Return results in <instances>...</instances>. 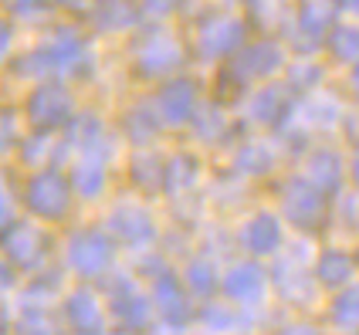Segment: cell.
Returning a JSON list of instances; mask_svg holds the SVG:
<instances>
[{
	"mask_svg": "<svg viewBox=\"0 0 359 335\" xmlns=\"http://www.w3.org/2000/svg\"><path fill=\"white\" fill-rule=\"evenodd\" d=\"M92 44L85 41L79 27H58L51 38H44L38 48H31L24 58L14 61V75L31 81L44 78H85L92 71Z\"/></svg>",
	"mask_w": 359,
	"mask_h": 335,
	"instance_id": "obj_1",
	"label": "cell"
},
{
	"mask_svg": "<svg viewBox=\"0 0 359 335\" xmlns=\"http://www.w3.org/2000/svg\"><path fill=\"white\" fill-rule=\"evenodd\" d=\"M75 186H72V173H61L58 166H38L31 179L24 183V210L31 217L44 220V224H58L72 214L75 203Z\"/></svg>",
	"mask_w": 359,
	"mask_h": 335,
	"instance_id": "obj_2",
	"label": "cell"
},
{
	"mask_svg": "<svg viewBox=\"0 0 359 335\" xmlns=\"http://www.w3.org/2000/svg\"><path fill=\"white\" fill-rule=\"evenodd\" d=\"M329 193L316 186L312 179L299 173V177H288L278 190V203H281V217L288 220L295 231L302 234H319L329 220Z\"/></svg>",
	"mask_w": 359,
	"mask_h": 335,
	"instance_id": "obj_3",
	"label": "cell"
},
{
	"mask_svg": "<svg viewBox=\"0 0 359 335\" xmlns=\"http://www.w3.org/2000/svg\"><path fill=\"white\" fill-rule=\"evenodd\" d=\"M24 116L34 132H61L75 122V95L58 78H44L24 102Z\"/></svg>",
	"mask_w": 359,
	"mask_h": 335,
	"instance_id": "obj_4",
	"label": "cell"
},
{
	"mask_svg": "<svg viewBox=\"0 0 359 335\" xmlns=\"http://www.w3.org/2000/svg\"><path fill=\"white\" fill-rule=\"evenodd\" d=\"M116 237L102 227H81L65 244V264L75 278H105L116 264Z\"/></svg>",
	"mask_w": 359,
	"mask_h": 335,
	"instance_id": "obj_5",
	"label": "cell"
},
{
	"mask_svg": "<svg viewBox=\"0 0 359 335\" xmlns=\"http://www.w3.org/2000/svg\"><path fill=\"white\" fill-rule=\"evenodd\" d=\"M183 44L177 34H170L166 27H149L146 34H140L136 51H133V71L146 81H163L170 75H177L183 64Z\"/></svg>",
	"mask_w": 359,
	"mask_h": 335,
	"instance_id": "obj_6",
	"label": "cell"
},
{
	"mask_svg": "<svg viewBox=\"0 0 359 335\" xmlns=\"http://www.w3.org/2000/svg\"><path fill=\"white\" fill-rule=\"evenodd\" d=\"M105 308L119 322V329H133V332L146 329L153 312H156L153 308V295H146L136 285V278L122 275V271H109L105 275Z\"/></svg>",
	"mask_w": 359,
	"mask_h": 335,
	"instance_id": "obj_7",
	"label": "cell"
},
{
	"mask_svg": "<svg viewBox=\"0 0 359 335\" xmlns=\"http://www.w3.org/2000/svg\"><path fill=\"white\" fill-rule=\"evenodd\" d=\"M285 48L278 41H251L244 44L238 55H231L224 75L238 78V88H248L255 81H271L285 68Z\"/></svg>",
	"mask_w": 359,
	"mask_h": 335,
	"instance_id": "obj_8",
	"label": "cell"
},
{
	"mask_svg": "<svg viewBox=\"0 0 359 335\" xmlns=\"http://www.w3.org/2000/svg\"><path fill=\"white\" fill-rule=\"evenodd\" d=\"M244 44H248V24L238 14H210L197 27V55L203 61L231 58Z\"/></svg>",
	"mask_w": 359,
	"mask_h": 335,
	"instance_id": "obj_9",
	"label": "cell"
},
{
	"mask_svg": "<svg viewBox=\"0 0 359 335\" xmlns=\"http://www.w3.org/2000/svg\"><path fill=\"white\" fill-rule=\"evenodd\" d=\"M149 295H153V308H156V315L163 318V325H170V329H187L197 312H194V292L187 288V281L177 275V271H156L153 275V288H149Z\"/></svg>",
	"mask_w": 359,
	"mask_h": 335,
	"instance_id": "obj_10",
	"label": "cell"
},
{
	"mask_svg": "<svg viewBox=\"0 0 359 335\" xmlns=\"http://www.w3.org/2000/svg\"><path fill=\"white\" fill-rule=\"evenodd\" d=\"M156 109H160L163 122L170 129H180V125H190L194 116L200 112V85L187 75H170L163 78V85L156 88Z\"/></svg>",
	"mask_w": 359,
	"mask_h": 335,
	"instance_id": "obj_11",
	"label": "cell"
},
{
	"mask_svg": "<svg viewBox=\"0 0 359 335\" xmlns=\"http://www.w3.org/2000/svg\"><path fill=\"white\" fill-rule=\"evenodd\" d=\"M295 112H299V99L292 81H264L248 102V118L264 129H278Z\"/></svg>",
	"mask_w": 359,
	"mask_h": 335,
	"instance_id": "obj_12",
	"label": "cell"
},
{
	"mask_svg": "<svg viewBox=\"0 0 359 335\" xmlns=\"http://www.w3.org/2000/svg\"><path fill=\"white\" fill-rule=\"evenodd\" d=\"M4 254L18 271H38L48 254V237L31 220H14L4 227Z\"/></svg>",
	"mask_w": 359,
	"mask_h": 335,
	"instance_id": "obj_13",
	"label": "cell"
},
{
	"mask_svg": "<svg viewBox=\"0 0 359 335\" xmlns=\"http://www.w3.org/2000/svg\"><path fill=\"white\" fill-rule=\"evenodd\" d=\"M238 244L251 257H275L285 247V224L271 210H258L238 227Z\"/></svg>",
	"mask_w": 359,
	"mask_h": 335,
	"instance_id": "obj_14",
	"label": "cell"
},
{
	"mask_svg": "<svg viewBox=\"0 0 359 335\" xmlns=\"http://www.w3.org/2000/svg\"><path fill=\"white\" fill-rule=\"evenodd\" d=\"M220 292L227 301H234V305H258L264 292H268V271L258 264V257H251V261H238V264H231L227 271H224V281H220Z\"/></svg>",
	"mask_w": 359,
	"mask_h": 335,
	"instance_id": "obj_15",
	"label": "cell"
},
{
	"mask_svg": "<svg viewBox=\"0 0 359 335\" xmlns=\"http://www.w3.org/2000/svg\"><path fill=\"white\" fill-rule=\"evenodd\" d=\"M105 231L116 237L126 247H146L156 240V220L149 217L146 207H136V203H119L109 220H105Z\"/></svg>",
	"mask_w": 359,
	"mask_h": 335,
	"instance_id": "obj_16",
	"label": "cell"
},
{
	"mask_svg": "<svg viewBox=\"0 0 359 335\" xmlns=\"http://www.w3.org/2000/svg\"><path fill=\"white\" fill-rule=\"evenodd\" d=\"M339 11H342L339 0H299V4H295V31H299V38L305 41L309 48L325 44L329 31L339 24V20H336Z\"/></svg>",
	"mask_w": 359,
	"mask_h": 335,
	"instance_id": "obj_17",
	"label": "cell"
},
{
	"mask_svg": "<svg viewBox=\"0 0 359 335\" xmlns=\"http://www.w3.org/2000/svg\"><path fill=\"white\" fill-rule=\"evenodd\" d=\"M302 173L316 186H322L329 197H336L342 190V183H346V156L339 149H332V146H316V149H309Z\"/></svg>",
	"mask_w": 359,
	"mask_h": 335,
	"instance_id": "obj_18",
	"label": "cell"
},
{
	"mask_svg": "<svg viewBox=\"0 0 359 335\" xmlns=\"http://www.w3.org/2000/svg\"><path fill=\"white\" fill-rule=\"evenodd\" d=\"M356 271H359V257L346 254L342 247H325V251H319L316 264H312V275L319 281V288H325V292L346 288L349 281H356Z\"/></svg>",
	"mask_w": 359,
	"mask_h": 335,
	"instance_id": "obj_19",
	"label": "cell"
},
{
	"mask_svg": "<svg viewBox=\"0 0 359 335\" xmlns=\"http://www.w3.org/2000/svg\"><path fill=\"white\" fill-rule=\"evenodd\" d=\"M65 322L75 332H102L105 329V312H102V298L92 288H75L65 295Z\"/></svg>",
	"mask_w": 359,
	"mask_h": 335,
	"instance_id": "obj_20",
	"label": "cell"
},
{
	"mask_svg": "<svg viewBox=\"0 0 359 335\" xmlns=\"http://www.w3.org/2000/svg\"><path fill=\"white\" fill-rule=\"evenodd\" d=\"M105 183H109V159L102 156H75V166H72V186L79 200L92 203L105 193Z\"/></svg>",
	"mask_w": 359,
	"mask_h": 335,
	"instance_id": "obj_21",
	"label": "cell"
},
{
	"mask_svg": "<svg viewBox=\"0 0 359 335\" xmlns=\"http://www.w3.org/2000/svg\"><path fill=\"white\" fill-rule=\"evenodd\" d=\"M166 125L156 109V102H142L136 109H129L126 118H122V129H126V139H133L136 146H149L153 139L160 136V129Z\"/></svg>",
	"mask_w": 359,
	"mask_h": 335,
	"instance_id": "obj_22",
	"label": "cell"
},
{
	"mask_svg": "<svg viewBox=\"0 0 359 335\" xmlns=\"http://www.w3.org/2000/svg\"><path fill=\"white\" fill-rule=\"evenodd\" d=\"M88 18H92V24L99 31L112 34V31H129L142 14H140V7H136V0H99Z\"/></svg>",
	"mask_w": 359,
	"mask_h": 335,
	"instance_id": "obj_23",
	"label": "cell"
},
{
	"mask_svg": "<svg viewBox=\"0 0 359 335\" xmlns=\"http://www.w3.org/2000/svg\"><path fill=\"white\" fill-rule=\"evenodd\" d=\"M129 183L140 190V193H156L166 190V163H160V156L140 149L133 163H129Z\"/></svg>",
	"mask_w": 359,
	"mask_h": 335,
	"instance_id": "obj_24",
	"label": "cell"
},
{
	"mask_svg": "<svg viewBox=\"0 0 359 335\" xmlns=\"http://www.w3.org/2000/svg\"><path fill=\"white\" fill-rule=\"evenodd\" d=\"M275 163H278V156L264 139H251L234 153V170L244 177H268L275 170Z\"/></svg>",
	"mask_w": 359,
	"mask_h": 335,
	"instance_id": "obj_25",
	"label": "cell"
},
{
	"mask_svg": "<svg viewBox=\"0 0 359 335\" xmlns=\"http://www.w3.org/2000/svg\"><path fill=\"white\" fill-rule=\"evenodd\" d=\"M183 281L197 298H210L214 292H220L224 275L217 271V264L210 257H190L187 268H183Z\"/></svg>",
	"mask_w": 359,
	"mask_h": 335,
	"instance_id": "obj_26",
	"label": "cell"
},
{
	"mask_svg": "<svg viewBox=\"0 0 359 335\" xmlns=\"http://www.w3.org/2000/svg\"><path fill=\"white\" fill-rule=\"evenodd\" d=\"M200 179V159L194 153H177L166 163V193H187Z\"/></svg>",
	"mask_w": 359,
	"mask_h": 335,
	"instance_id": "obj_27",
	"label": "cell"
},
{
	"mask_svg": "<svg viewBox=\"0 0 359 335\" xmlns=\"http://www.w3.org/2000/svg\"><path fill=\"white\" fill-rule=\"evenodd\" d=\"M325 48H329V55L332 61H339V64H356L359 61V24H336L332 31H329V38H325Z\"/></svg>",
	"mask_w": 359,
	"mask_h": 335,
	"instance_id": "obj_28",
	"label": "cell"
},
{
	"mask_svg": "<svg viewBox=\"0 0 359 335\" xmlns=\"http://www.w3.org/2000/svg\"><path fill=\"white\" fill-rule=\"evenodd\" d=\"M275 285H278V292L288 298V301H309L319 281H316V275L309 278L302 268H295V264H278V268H275Z\"/></svg>",
	"mask_w": 359,
	"mask_h": 335,
	"instance_id": "obj_29",
	"label": "cell"
},
{
	"mask_svg": "<svg viewBox=\"0 0 359 335\" xmlns=\"http://www.w3.org/2000/svg\"><path fill=\"white\" fill-rule=\"evenodd\" d=\"M329 322L339 329H359V281H349L329 301Z\"/></svg>",
	"mask_w": 359,
	"mask_h": 335,
	"instance_id": "obj_30",
	"label": "cell"
},
{
	"mask_svg": "<svg viewBox=\"0 0 359 335\" xmlns=\"http://www.w3.org/2000/svg\"><path fill=\"white\" fill-rule=\"evenodd\" d=\"M58 292H61V275L58 271L48 275L44 268H38L34 278L27 281V288H24V301H27V305H48Z\"/></svg>",
	"mask_w": 359,
	"mask_h": 335,
	"instance_id": "obj_31",
	"label": "cell"
},
{
	"mask_svg": "<svg viewBox=\"0 0 359 335\" xmlns=\"http://www.w3.org/2000/svg\"><path fill=\"white\" fill-rule=\"evenodd\" d=\"M51 149H55V132H34L31 129V136H20V159L27 166H44Z\"/></svg>",
	"mask_w": 359,
	"mask_h": 335,
	"instance_id": "obj_32",
	"label": "cell"
},
{
	"mask_svg": "<svg viewBox=\"0 0 359 335\" xmlns=\"http://www.w3.org/2000/svg\"><path fill=\"white\" fill-rule=\"evenodd\" d=\"M190 125H194V132H197L203 142H210V139H220L227 132V116L220 112L217 105H210V109H200Z\"/></svg>",
	"mask_w": 359,
	"mask_h": 335,
	"instance_id": "obj_33",
	"label": "cell"
},
{
	"mask_svg": "<svg viewBox=\"0 0 359 335\" xmlns=\"http://www.w3.org/2000/svg\"><path fill=\"white\" fill-rule=\"evenodd\" d=\"M197 322H203L207 329H234L238 325V315H234V301H227V305H217V301H210L207 308H200L197 312Z\"/></svg>",
	"mask_w": 359,
	"mask_h": 335,
	"instance_id": "obj_34",
	"label": "cell"
},
{
	"mask_svg": "<svg viewBox=\"0 0 359 335\" xmlns=\"http://www.w3.org/2000/svg\"><path fill=\"white\" fill-rule=\"evenodd\" d=\"M4 7L14 20H38L51 7V0H4Z\"/></svg>",
	"mask_w": 359,
	"mask_h": 335,
	"instance_id": "obj_35",
	"label": "cell"
},
{
	"mask_svg": "<svg viewBox=\"0 0 359 335\" xmlns=\"http://www.w3.org/2000/svg\"><path fill=\"white\" fill-rule=\"evenodd\" d=\"M187 0H136V7H140L142 18H173L180 7H183Z\"/></svg>",
	"mask_w": 359,
	"mask_h": 335,
	"instance_id": "obj_36",
	"label": "cell"
},
{
	"mask_svg": "<svg viewBox=\"0 0 359 335\" xmlns=\"http://www.w3.org/2000/svg\"><path fill=\"white\" fill-rule=\"evenodd\" d=\"M319 78H322V71L316 68V64H309V61H305V64H292V68H288V81L295 85V92H299V88H305V85H312V81H319Z\"/></svg>",
	"mask_w": 359,
	"mask_h": 335,
	"instance_id": "obj_37",
	"label": "cell"
},
{
	"mask_svg": "<svg viewBox=\"0 0 359 335\" xmlns=\"http://www.w3.org/2000/svg\"><path fill=\"white\" fill-rule=\"evenodd\" d=\"M65 11H75V14H92V7L99 4V0H58Z\"/></svg>",
	"mask_w": 359,
	"mask_h": 335,
	"instance_id": "obj_38",
	"label": "cell"
},
{
	"mask_svg": "<svg viewBox=\"0 0 359 335\" xmlns=\"http://www.w3.org/2000/svg\"><path fill=\"white\" fill-rule=\"evenodd\" d=\"M349 179H353V186L359 190V142H356V149H353V156H349Z\"/></svg>",
	"mask_w": 359,
	"mask_h": 335,
	"instance_id": "obj_39",
	"label": "cell"
},
{
	"mask_svg": "<svg viewBox=\"0 0 359 335\" xmlns=\"http://www.w3.org/2000/svg\"><path fill=\"white\" fill-rule=\"evenodd\" d=\"M14 112H7V116H4V146H11V142H14Z\"/></svg>",
	"mask_w": 359,
	"mask_h": 335,
	"instance_id": "obj_40",
	"label": "cell"
},
{
	"mask_svg": "<svg viewBox=\"0 0 359 335\" xmlns=\"http://www.w3.org/2000/svg\"><path fill=\"white\" fill-rule=\"evenodd\" d=\"M349 88H353V95L359 99V61L353 64V71H349Z\"/></svg>",
	"mask_w": 359,
	"mask_h": 335,
	"instance_id": "obj_41",
	"label": "cell"
},
{
	"mask_svg": "<svg viewBox=\"0 0 359 335\" xmlns=\"http://www.w3.org/2000/svg\"><path fill=\"white\" fill-rule=\"evenodd\" d=\"M339 4H342V11H349V14L359 18V0H339Z\"/></svg>",
	"mask_w": 359,
	"mask_h": 335,
	"instance_id": "obj_42",
	"label": "cell"
},
{
	"mask_svg": "<svg viewBox=\"0 0 359 335\" xmlns=\"http://www.w3.org/2000/svg\"><path fill=\"white\" fill-rule=\"evenodd\" d=\"M356 257H359V251H356Z\"/></svg>",
	"mask_w": 359,
	"mask_h": 335,
	"instance_id": "obj_43",
	"label": "cell"
}]
</instances>
